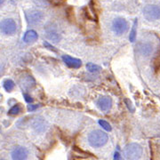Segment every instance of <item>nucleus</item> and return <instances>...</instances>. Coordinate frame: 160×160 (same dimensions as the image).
Listing matches in <instances>:
<instances>
[{
    "label": "nucleus",
    "mask_w": 160,
    "mask_h": 160,
    "mask_svg": "<svg viewBox=\"0 0 160 160\" xmlns=\"http://www.w3.org/2000/svg\"><path fill=\"white\" fill-rule=\"evenodd\" d=\"M88 143L93 148H101L109 141L108 134L102 130H93L88 135Z\"/></svg>",
    "instance_id": "obj_1"
},
{
    "label": "nucleus",
    "mask_w": 160,
    "mask_h": 160,
    "mask_svg": "<svg viewBox=\"0 0 160 160\" xmlns=\"http://www.w3.org/2000/svg\"><path fill=\"white\" fill-rule=\"evenodd\" d=\"M142 147L139 143H129L124 149V156L127 160H139L142 158Z\"/></svg>",
    "instance_id": "obj_2"
},
{
    "label": "nucleus",
    "mask_w": 160,
    "mask_h": 160,
    "mask_svg": "<svg viewBox=\"0 0 160 160\" xmlns=\"http://www.w3.org/2000/svg\"><path fill=\"white\" fill-rule=\"evenodd\" d=\"M142 15L149 22H155L160 20V5L150 4L144 6L142 9Z\"/></svg>",
    "instance_id": "obj_3"
},
{
    "label": "nucleus",
    "mask_w": 160,
    "mask_h": 160,
    "mask_svg": "<svg viewBox=\"0 0 160 160\" xmlns=\"http://www.w3.org/2000/svg\"><path fill=\"white\" fill-rule=\"evenodd\" d=\"M128 29V22L126 19L122 17H118L112 22V30L118 36L125 34Z\"/></svg>",
    "instance_id": "obj_4"
},
{
    "label": "nucleus",
    "mask_w": 160,
    "mask_h": 160,
    "mask_svg": "<svg viewBox=\"0 0 160 160\" xmlns=\"http://www.w3.org/2000/svg\"><path fill=\"white\" fill-rule=\"evenodd\" d=\"M17 30V24L12 19H5L1 22V31L6 36L13 35Z\"/></svg>",
    "instance_id": "obj_5"
},
{
    "label": "nucleus",
    "mask_w": 160,
    "mask_h": 160,
    "mask_svg": "<svg viewBox=\"0 0 160 160\" xmlns=\"http://www.w3.org/2000/svg\"><path fill=\"white\" fill-rule=\"evenodd\" d=\"M25 16L28 21V22L30 24H37L39 23L43 20V13L42 12L38 11V10H30L25 12Z\"/></svg>",
    "instance_id": "obj_6"
},
{
    "label": "nucleus",
    "mask_w": 160,
    "mask_h": 160,
    "mask_svg": "<svg viewBox=\"0 0 160 160\" xmlns=\"http://www.w3.org/2000/svg\"><path fill=\"white\" fill-rule=\"evenodd\" d=\"M28 150L26 148L18 146L12 149L11 153L12 159V160H26L28 158Z\"/></svg>",
    "instance_id": "obj_7"
},
{
    "label": "nucleus",
    "mask_w": 160,
    "mask_h": 160,
    "mask_svg": "<svg viewBox=\"0 0 160 160\" xmlns=\"http://www.w3.org/2000/svg\"><path fill=\"white\" fill-rule=\"evenodd\" d=\"M96 104H97L98 108L101 110L108 111V110L111 109L112 100H111V98L108 97V96H103V97H101L98 99Z\"/></svg>",
    "instance_id": "obj_8"
},
{
    "label": "nucleus",
    "mask_w": 160,
    "mask_h": 160,
    "mask_svg": "<svg viewBox=\"0 0 160 160\" xmlns=\"http://www.w3.org/2000/svg\"><path fill=\"white\" fill-rule=\"evenodd\" d=\"M32 129L34 130L36 132L38 133H41V132H44L46 131V128H47V124L45 120L43 118H37L36 119L33 120L32 122Z\"/></svg>",
    "instance_id": "obj_9"
},
{
    "label": "nucleus",
    "mask_w": 160,
    "mask_h": 160,
    "mask_svg": "<svg viewBox=\"0 0 160 160\" xmlns=\"http://www.w3.org/2000/svg\"><path fill=\"white\" fill-rule=\"evenodd\" d=\"M62 61L68 67L72 68V69H78L82 65V62H81L79 59L71 57L69 55H63Z\"/></svg>",
    "instance_id": "obj_10"
},
{
    "label": "nucleus",
    "mask_w": 160,
    "mask_h": 160,
    "mask_svg": "<svg viewBox=\"0 0 160 160\" xmlns=\"http://www.w3.org/2000/svg\"><path fill=\"white\" fill-rule=\"evenodd\" d=\"M138 50L143 56H149L153 52V46L149 43H141L138 46Z\"/></svg>",
    "instance_id": "obj_11"
},
{
    "label": "nucleus",
    "mask_w": 160,
    "mask_h": 160,
    "mask_svg": "<svg viewBox=\"0 0 160 160\" xmlns=\"http://www.w3.org/2000/svg\"><path fill=\"white\" fill-rule=\"evenodd\" d=\"M46 38L48 39H50L52 42H58L60 40V35L58 34V32L54 29H52V27L47 28L46 30Z\"/></svg>",
    "instance_id": "obj_12"
},
{
    "label": "nucleus",
    "mask_w": 160,
    "mask_h": 160,
    "mask_svg": "<svg viewBox=\"0 0 160 160\" xmlns=\"http://www.w3.org/2000/svg\"><path fill=\"white\" fill-rule=\"evenodd\" d=\"M38 33L35 31V30H28L24 36H23V41L25 43H31V42H34L36 40L38 39Z\"/></svg>",
    "instance_id": "obj_13"
},
{
    "label": "nucleus",
    "mask_w": 160,
    "mask_h": 160,
    "mask_svg": "<svg viewBox=\"0 0 160 160\" xmlns=\"http://www.w3.org/2000/svg\"><path fill=\"white\" fill-rule=\"evenodd\" d=\"M137 20L134 21V23L132 25V28L131 32H130V35H129V40L131 41L132 43H133L135 41V38H136V33H137V30H136V28H137Z\"/></svg>",
    "instance_id": "obj_14"
},
{
    "label": "nucleus",
    "mask_w": 160,
    "mask_h": 160,
    "mask_svg": "<svg viewBox=\"0 0 160 160\" xmlns=\"http://www.w3.org/2000/svg\"><path fill=\"white\" fill-rule=\"evenodd\" d=\"M3 86L6 91L11 92L14 88V82L11 79H6L3 83Z\"/></svg>",
    "instance_id": "obj_15"
},
{
    "label": "nucleus",
    "mask_w": 160,
    "mask_h": 160,
    "mask_svg": "<svg viewBox=\"0 0 160 160\" xmlns=\"http://www.w3.org/2000/svg\"><path fill=\"white\" fill-rule=\"evenodd\" d=\"M86 69H88V71H90L92 73H96V72H99L101 70V67L96 65V64L89 62L86 64Z\"/></svg>",
    "instance_id": "obj_16"
},
{
    "label": "nucleus",
    "mask_w": 160,
    "mask_h": 160,
    "mask_svg": "<svg viewBox=\"0 0 160 160\" xmlns=\"http://www.w3.org/2000/svg\"><path fill=\"white\" fill-rule=\"evenodd\" d=\"M99 124L106 131H111V126H110V125L107 121H105V120H99Z\"/></svg>",
    "instance_id": "obj_17"
},
{
    "label": "nucleus",
    "mask_w": 160,
    "mask_h": 160,
    "mask_svg": "<svg viewBox=\"0 0 160 160\" xmlns=\"http://www.w3.org/2000/svg\"><path fill=\"white\" fill-rule=\"evenodd\" d=\"M21 112V106L20 105H15L9 110V114L10 115H17Z\"/></svg>",
    "instance_id": "obj_18"
},
{
    "label": "nucleus",
    "mask_w": 160,
    "mask_h": 160,
    "mask_svg": "<svg viewBox=\"0 0 160 160\" xmlns=\"http://www.w3.org/2000/svg\"><path fill=\"white\" fill-rule=\"evenodd\" d=\"M33 2H34L37 6H47V2H46V0H33Z\"/></svg>",
    "instance_id": "obj_19"
},
{
    "label": "nucleus",
    "mask_w": 160,
    "mask_h": 160,
    "mask_svg": "<svg viewBox=\"0 0 160 160\" xmlns=\"http://www.w3.org/2000/svg\"><path fill=\"white\" fill-rule=\"evenodd\" d=\"M126 103L127 104V107H128V109H130L131 111H133L134 109H133V107H132V102L129 101V100H126Z\"/></svg>",
    "instance_id": "obj_20"
},
{
    "label": "nucleus",
    "mask_w": 160,
    "mask_h": 160,
    "mask_svg": "<svg viewBox=\"0 0 160 160\" xmlns=\"http://www.w3.org/2000/svg\"><path fill=\"white\" fill-rule=\"evenodd\" d=\"M23 96H24V98H25V101H26L27 102H32V99H31V97H30L29 95H28V94L24 93V94H23Z\"/></svg>",
    "instance_id": "obj_21"
},
{
    "label": "nucleus",
    "mask_w": 160,
    "mask_h": 160,
    "mask_svg": "<svg viewBox=\"0 0 160 160\" xmlns=\"http://www.w3.org/2000/svg\"><path fill=\"white\" fill-rule=\"evenodd\" d=\"M37 108H38V105H29V106H28V109H29V110H30V111H33V110H35Z\"/></svg>",
    "instance_id": "obj_22"
},
{
    "label": "nucleus",
    "mask_w": 160,
    "mask_h": 160,
    "mask_svg": "<svg viewBox=\"0 0 160 160\" xmlns=\"http://www.w3.org/2000/svg\"><path fill=\"white\" fill-rule=\"evenodd\" d=\"M114 160H121V157H120V154L118 152H115Z\"/></svg>",
    "instance_id": "obj_23"
},
{
    "label": "nucleus",
    "mask_w": 160,
    "mask_h": 160,
    "mask_svg": "<svg viewBox=\"0 0 160 160\" xmlns=\"http://www.w3.org/2000/svg\"><path fill=\"white\" fill-rule=\"evenodd\" d=\"M4 3V0H1V6H2V4Z\"/></svg>",
    "instance_id": "obj_24"
}]
</instances>
